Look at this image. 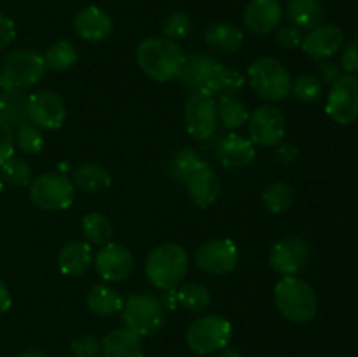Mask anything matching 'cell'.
Instances as JSON below:
<instances>
[{
  "label": "cell",
  "mask_w": 358,
  "mask_h": 357,
  "mask_svg": "<svg viewBox=\"0 0 358 357\" xmlns=\"http://www.w3.org/2000/svg\"><path fill=\"white\" fill-rule=\"evenodd\" d=\"M185 59L187 56L178 42L166 37L143 38L136 48V63L142 72L156 83L177 79Z\"/></svg>",
  "instance_id": "cell-1"
},
{
  "label": "cell",
  "mask_w": 358,
  "mask_h": 357,
  "mask_svg": "<svg viewBox=\"0 0 358 357\" xmlns=\"http://www.w3.org/2000/svg\"><path fill=\"white\" fill-rule=\"evenodd\" d=\"M275 304L283 318L294 324L311 322L318 314V296L299 276H282L275 286Z\"/></svg>",
  "instance_id": "cell-2"
},
{
  "label": "cell",
  "mask_w": 358,
  "mask_h": 357,
  "mask_svg": "<svg viewBox=\"0 0 358 357\" xmlns=\"http://www.w3.org/2000/svg\"><path fill=\"white\" fill-rule=\"evenodd\" d=\"M189 270V254L180 244L164 241L150 251L145 259V275L156 289L178 287Z\"/></svg>",
  "instance_id": "cell-3"
},
{
  "label": "cell",
  "mask_w": 358,
  "mask_h": 357,
  "mask_svg": "<svg viewBox=\"0 0 358 357\" xmlns=\"http://www.w3.org/2000/svg\"><path fill=\"white\" fill-rule=\"evenodd\" d=\"M44 56L34 49H14L0 62V90H27L45 76Z\"/></svg>",
  "instance_id": "cell-4"
},
{
  "label": "cell",
  "mask_w": 358,
  "mask_h": 357,
  "mask_svg": "<svg viewBox=\"0 0 358 357\" xmlns=\"http://www.w3.org/2000/svg\"><path fill=\"white\" fill-rule=\"evenodd\" d=\"M226 65L208 52H196L185 59L177 79L191 93L215 94L222 93V76Z\"/></svg>",
  "instance_id": "cell-5"
},
{
  "label": "cell",
  "mask_w": 358,
  "mask_h": 357,
  "mask_svg": "<svg viewBox=\"0 0 358 357\" xmlns=\"http://www.w3.org/2000/svg\"><path fill=\"white\" fill-rule=\"evenodd\" d=\"M248 84L262 100L276 104L290 94L292 77L282 62L271 56H262L248 66Z\"/></svg>",
  "instance_id": "cell-6"
},
{
  "label": "cell",
  "mask_w": 358,
  "mask_h": 357,
  "mask_svg": "<svg viewBox=\"0 0 358 357\" xmlns=\"http://www.w3.org/2000/svg\"><path fill=\"white\" fill-rule=\"evenodd\" d=\"M233 340V324L222 315L208 314L194 318L185 331V342L199 356L222 352Z\"/></svg>",
  "instance_id": "cell-7"
},
{
  "label": "cell",
  "mask_w": 358,
  "mask_h": 357,
  "mask_svg": "<svg viewBox=\"0 0 358 357\" xmlns=\"http://www.w3.org/2000/svg\"><path fill=\"white\" fill-rule=\"evenodd\" d=\"M121 312L124 328L140 338L156 335L164 324V308L152 293L129 294Z\"/></svg>",
  "instance_id": "cell-8"
},
{
  "label": "cell",
  "mask_w": 358,
  "mask_h": 357,
  "mask_svg": "<svg viewBox=\"0 0 358 357\" xmlns=\"http://www.w3.org/2000/svg\"><path fill=\"white\" fill-rule=\"evenodd\" d=\"M28 198L37 209L59 212L70 209L76 198V186L72 178L62 172H48L31 178L28 186Z\"/></svg>",
  "instance_id": "cell-9"
},
{
  "label": "cell",
  "mask_w": 358,
  "mask_h": 357,
  "mask_svg": "<svg viewBox=\"0 0 358 357\" xmlns=\"http://www.w3.org/2000/svg\"><path fill=\"white\" fill-rule=\"evenodd\" d=\"M311 248L301 237L280 238L269 252V266L282 276H297L310 262Z\"/></svg>",
  "instance_id": "cell-10"
},
{
  "label": "cell",
  "mask_w": 358,
  "mask_h": 357,
  "mask_svg": "<svg viewBox=\"0 0 358 357\" xmlns=\"http://www.w3.org/2000/svg\"><path fill=\"white\" fill-rule=\"evenodd\" d=\"M329 118L338 125H350L358 119V77L343 74L327 94L325 104Z\"/></svg>",
  "instance_id": "cell-11"
},
{
  "label": "cell",
  "mask_w": 358,
  "mask_h": 357,
  "mask_svg": "<svg viewBox=\"0 0 358 357\" xmlns=\"http://www.w3.org/2000/svg\"><path fill=\"white\" fill-rule=\"evenodd\" d=\"M196 266L208 275H227L234 272L240 255L238 247L229 238H213L199 245L194 255Z\"/></svg>",
  "instance_id": "cell-12"
},
{
  "label": "cell",
  "mask_w": 358,
  "mask_h": 357,
  "mask_svg": "<svg viewBox=\"0 0 358 357\" xmlns=\"http://www.w3.org/2000/svg\"><path fill=\"white\" fill-rule=\"evenodd\" d=\"M185 128L196 140H208L219 130L215 98L208 94L191 93L184 108Z\"/></svg>",
  "instance_id": "cell-13"
},
{
  "label": "cell",
  "mask_w": 358,
  "mask_h": 357,
  "mask_svg": "<svg viewBox=\"0 0 358 357\" xmlns=\"http://www.w3.org/2000/svg\"><path fill=\"white\" fill-rule=\"evenodd\" d=\"M287 133L285 115L275 105H261L248 118V135L254 146L275 147Z\"/></svg>",
  "instance_id": "cell-14"
},
{
  "label": "cell",
  "mask_w": 358,
  "mask_h": 357,
  "mask_svg": "<svg viewBox=\"0 0 358 357\" xmlns=\"http://www.w3.org/2000/svg\"><path fill=\"white\" fill-rule=\"evenodd\" d=\"M66 118L65 100L56 91L41 90L28 94V121L44 132L62 128Z\"/></svg>",
  "instance_id": "cell-15"
},
{
  "label": "cell",
  "mask_w": 358,
  "mask_h": 357,
  "mask_svg": "<svg viewBox=\"0 0 358 357\" xmlns=\"http://www.w3.org/2000/svg\"><path fill=\"white\" fill-rule=\"evenodd\" d=\"M94 270L105 282H122L135 268V258L126 245L108 241L94 254Z\"/></svg>",
  "instance_id": "cell-16"
},
{
  "label": "cell",
  "mask_w": 358,
  "mask_h": 357,
  "mask_svg": "<svg viewBox=\"0 0 358 357\" xmlns=\"http://www.w3.org/2000/svg\"><path fill=\"white\" fill-rule=\"evenodd\" d=\"M343 46H345V34L341 28L332 23H320L308 30L301 48L310 58L327 62L341 51Z\"/></svg>",
  "instance_id": "cell-17"
},
{
  "label": "cell",
  "mask_w": 358,
  "mask_h": 357,
  "mask_svg": "<svg viewBox=\"0 0 358 357\" xmlns=\"http://www.w3.org/2000/svg\"><path fill=\"white\" fill-rule=\"evenodd\" d=\"M283 18L280 0H250L245 7L243 23L252 34L266 35L276 30Z\"/></svg>",
  "instance_id": "cell-18"
},
{
  "label": "cell",
  "mask_w": 358,
  "mask_h": 357,
  "mask_svg": "<svg viewBox=\"0 0 358 357\" xmlns=\"http://www.w3.org/2000/svg\"><path fill=\"white\" fill-rule=\"evenodd\" d=\"M189 200L194 203L198 209H208L219 200L222 186H220L219 175L213 172L208 163L199 168L198 172L191 175L185 182Z\"/></svg>",
  "instance_id": "cell-19"
},
{
  "label": "cell",
  "mask_w": 358,
  "mask_h": 357,
  "mask_svg": "<svg viewBox=\"0 0 358 357\" xmlns=\"http://www.w3.org/2000/svg\"><path fill=\"white\" fill-rule=\"evenodd\" d=\"M112 18L96 6H87L80 9L73 18V30L80 38L87 42H101L110 37Z\"/></svg>",
  "instance_id": "cell-20"
},
{
  "label": "cell",
  "mask_w": 358,
  "mask_h": 357,
  "mask_svg": "<svg viewBox=\"0 0 358 357\" xmlns=\"http://www.w3.org/2000/svg\"><path fill=\"white\" fill-rule=\"evenodd\" d=\"M254 142L240 133H227L217 147V156L224 168H245L255 160Z\"/></svg>",
  "instance_id": "cell-21"
},
{
  "label": "cell",
  "mask_w": 358,
  "mask_h": 357,
  "mask_svg": "<svg viewBox=\"0 0 358 357\" xmlns=\"http://www.w3.org/2000/svg\"><path fill=\"white\" fill-rule=\"evenodd\" d=\"M94 262L93 247L86 240H72L62 247L58 254V266L63 275L80 276L90 272Z\"/></svg>",
  "instance_id": "cell-22"
},
{
  "label": "cell",
  "mask_w": 358,
  "mask_h": 357,
  "mask_svg": "<svg viewBox=\"0 0 358 357\" xmlns=\"http://www.w3.org/2000/svg\"><path fill=\"white\" fill-rule=\"evenodd\" d=\"M103 357H145L142 338L126 328H119L105 335L101 340Z\"/></svg>",
  "instance_id": "cell-23"
},
{
  "label": "cell",
  "mask_w": 358,
  "mask_h": 357,
  "mask_svg": "<svg viewBox=\"0 0 358 357\" xmlns=\"http://www.w3.org/2000/svg\"><path fill=\"white\" fill-rule=\"evenodd\" d=\"M205 42L213 51L222 55H234L241 49L245 35L240 28L229 23H212L205 30Z\"/></svg>",
  "instance_id": "cell-24"
},
{
  "label": "cell",
  "mask_w": 358,
  "mask_h": 357,
  "mask_svg": "<svg viewBox=\"0 0 358 357\" xmlns=\"http://www.w3.org/2000/svg\"><path fill=\"white\" fill-rule=\"evenodd\" d=\"M86 304L90 312L100 317L115 315L124 307V300L117 289L110 287L108 284H96L90 289L86 296Z\"/></svg>",
  "instance_id": "cell-25"
},
{
  "label": "cell",
  "mask_w": 358,
  "mask_h": 357,
  "mask_svg": "<svg viewBox=\"0 0 358 357\" xmlns=\"http://www.w3.org/2000/svg\"><path fill=\"white\" fill-rule=\"evenodd\" d=\"M215 107L219 122H222L224 128L233 130V132L247 125L248 118H250L247 105L236 93L219 94V98L215 100Z\"/></svg>",
  "instance_id": "cell-26"
},
{
  "label": "cell",
  "mask_w": 358,
  "mask_h": 357,
  "mask_svg": "<svg viewBox=\"0 0 358 357\" xmlns=\"http://www.w3.org/2000/svg\"><path fill=\"white\" fill-rule=\"evenodd\" d=\"M72 182L84 192H101L110 188L112 175L103 164L84 163L73 170Z\"/></svg>",
  "instance_id": "cell-27"
},
{
  "label": "cell",
  "mask_w": 358,
  "mask_h": 357,
  "mask_svg": "<svg viewBox=\"0 0 358 357\" xmlns=\"http://www.w3.org/2000/svg\"><path fill=\"white\" fill-rule=\"evenodd\" d=\"M285 13L290 24L301 30H311L322 23L324 6H322V0H289Z\"/></svg>",
  "instance_id": "cell-28"
},
{
  "label": "cell",
  "mask_w": 358,
  "mask_h": 357,
  "mask_svg": "<svg viewBox=\"0 0 358 357\" xmlns=\"http://www.w3.org/2000/svg\"><path fill=\"white\" fill-rule=\"evenodd\" d=\"M0 119L17 128L28 121V97L20 90H0Z\"/></svg>",
  "instance_id": "cell-29"
},
{
  "label": "cell",
  "mask_w": 358,
  "mask_h": 357,
  "mask_svg": "<svg viewBox=\"0 0 358 357\" xmlns=\"http://www.w3.org/2000/svg\"><path fill=\"white\" fill-rule=\"evenodd\" d=\"M80 231L87 244L93 245H105L112 240L114 227H112L110 219L101 212H90L83 217L80 223Z\"/></svg>",
  "instance_id": "cell-30"
},
{
  "label": "cell",
  "mask_w": 358,
  "mask_h": 357,
  "mask_svg": "<svg viewBox=\"0 0 358 357\" xmlns=\"http://www.w3.org/2000/svg\"><path fill=\"white\" fill-rule=\"evenodd\" d=\"M178 307L192 314H201L212 303V293L201 282H187L177 289Z\"/></svg>",
  "instance_id": "cell-31"
},
{
  "label": "cell",
  "mask_w": 358,
  "mask_h": 357,
  "mask_svg": "<svg viewBox=\"0 0 358 357\" xmlns=\"http://www.w3.org/2000/svg\"><path fill=\"white\" fill-rule=\"evenodd\" d=\"M206 161L203 160L201 154L196 149L191 147H184V149L177 150L175 156L171 158L170 163V174L175 181L178 182H187V178L191 177L194 172H198L199 168L205 167Z\"/></svg>",
  "instance_id": "cell-32"
},
{
  "label": "cell",
  "mask_w": 358,
  "mask_h": 357,
  "mask_svg": "<svg viewBox=\"0 0 358 357\" xmlns=\"http://www.w3.org/2000/svg\"><path fill=\"white\" fill-rule=\"evenodd\" d=\"M44 62L48 69L56 70V72H65L79 62V52L72 42L58 41L49 46L44 55Z\"/></svg>",
  "instance_id": "cell-33"
},
{
  "label": "cell",
  "mask_w": 358,
  "mask_h": 357,
  "mask_svg": "<svg viewBox=\"0 0 358 357\" xmlns=\"http://www.w3.org/2000/svg\"><path fill=\"white\" fill-rule=\"evenodd\" d=\"M294 198V189L292 186L287 184V182H273L262 192V202H264V206L271 214H283L292 206Z\"/></svg>",
  "instance_id": "cell-34"
},
{
  "label": "cell",
  "mask_w": 358,
  "mask_h": 357,
  "mask_svg": "<svg viewBox=\"0 0 358 357\" xmlns=\"http://www.w3.org/2000/svg\"><path fill=\"white\" fill-rule=\"evenodd\" d=\"M14 144L20 150H23L24 154H38L44 149V133L38 126H35L34 122L27 121L23 125H20L14 133Z\"/></svg>",
  "instance_id": "cell-35"
},
{
  "label": "cell",
  "mask_w": 358,
  "mask_h": 357,
  "mask_svg": "<svg viewBox=\"0 0 358 357\" xmlns=\"http://www.w3.org/2000/svg\"><path fill=\"white\" fill-rule=\"evenodd\" d=\"M290 93L301 104H313L324 93V84L317 76L311 74H303V76L292 79V88Z\"/></svg>",
  "instance_id": "cell-36"
},
{
  "label": "cell",
  "mask_w": 358,
  "mask_h": 357,
  "mask_svg": "<svg viewBox=\"0 0 358 357\" xmlns=\"http://www.w3.org/2000/svg\"><path fill=\"white\" fill-rule=\"evenodd\" d=\"M0 174L2 177L9 182L14 188H24V186H30L31 182V168L28 164V161H24L23 158L10 156L9 160L3 161L0 164Z\"/></svg>",
  "instance_id": "cell-37"
},
{
  "label": "cell",
  "mask_w": 358,
  "mask_h": 357,
  "mask_svg": "<svg viewBox=\"0 0 358 357\" xmlns=\"http://www.w3.org/2000/svg\"><path fill=\"white\" fill-rule=\"evenodd\" d=\"M192 30V20L187 13L184 10H175L170 16L164 20L163 24V37L170 38V41H184L189 37Z\"/></svg>",
  "instance_id": "cell-38"
},
{
  "label": "cell",
  "mask_w": 358,
  "mask_h": 357,
  "mask_svg": "<svg viewBox=\"0 0 358 357\" xmlns=\"http://www.w3.org/2000/svg\"><path fill=\"white\" fill-rule=\"evenodd\" d=\"M76 357H98L101 356V342L93 335H80L70 345Z\"/></svg>",
  "instance_id": "cell-39"
},
{
  "label": "cell",
  "mask_w": 358,
  "mask_h": 357,
  "mask_svg": "<svg viewBox=\"0 0 358 357\" xmlns=\"http://www.w3.org/2000/svg\"><path fill=\"white\" fill-rule=\"evenodd\" d=\"M304 34L301 28L294 27V24H285V27H280L275 34V41L278 42L282 48L285 49H296L303 44Z\"/></svg>",
  "instance_id": "cell-40"
},
{
  "label": "cell",
  "mask_w": 358,
  "mask_h": 357,
  "mask_svg": "<svg viewBox=\"0 0 358 357\" xmlns=\"http://www.w3.org/2000/svg\"><path fill=\"white\" fill-rule=\"evenodd\" d=\"M341 51V69L346 74L355 76V74H358V38L348 42Z\"/></svg>",
  "instance_id": "cell-41"
},
{
  "label": "cell",
  "mask_w": 358,
  "mask_h": 357,
  "mask_svg": "<svg viewBox=\"0 0 358 357\" xmlns=\"http://www.w3.org/2000/svg\"><path fill=\"white\" fill-rule=\"evenodd\" d=\"M14 132L7 122H3L0 119V164L6 160H9L10 156H14Z\"/></svg>",
  "instance_id": "cell-42"
},
{
  "label": "cell",
  "mask_w": 358,
  "mask_h": 357,
  "mask_svg": "<svg viewBox=\"0 0 358 357\" xmlns=\"http://www.w3.org/2000/svg\"><path fill=\"white\" fill-rule=\"evenodd\" d=\"M273 156H275V160L280 164H292L297 160V156H299V149L294 144L282 140V142H278L273 147Z\"/></svg>",
  "instance_id": "cell-43"
},
{
  "label": "cell",
  "mask_w": 358,
  "mask_h": 357,
  "mask_svg": "<svg viewBox=\"0 0 358 357\" xmlns=\"http://www.w3.org/2000/svg\"><path fill=\"white\" fill-rule=\"evenodd\" d=\"M14 38H16V24L9 16L0 13V49H6L7 46L13 44Z\"/></svg>",
  "instance_id": "cell-44"
},
{
  "label": "cell",
  "mask_w": 358,
  "mask_h": 357,
  "mask_svg": "<svg viewBox=\"0 0 358 357\" xmlns=\"http://www.w3.org/2000/svg\"><path fill=\"white\" fill-rule=\"evenodd\" d=\"M341 76H343V69L338 65V63H332L327 59V62H324L320 65V80L322 83L334 84Z\"/></svg>",
  "instance_id": "cell-45"
},
{
  "label": "cell",
  "mask_w": 358,
  "mask_h": 357,
  "mask_svg": "<svg viewBox=\"0 0 358 357\" xmlns=\"http://www.w3.org/2000/svg\"><path fill=\"white\" fill-rule=\"evenodd\" d=\"M161 304H163L164 312L166 310H175L178 307V294H177V287L175 289H168L163 290V296L159 298Z\"/></svg>",
  "instance_id": "cell-46"
},
{
  "label": "cell",
  "mask_w": 358,
  "mask_h": 357,
  "mask_svg": "<svg viewBox=\"0 0 358 357\" xmlns=\"http://www.w3.org/2000/svg\"><path fill=\"white\" fill-rule=\"evenodd\" d=\"M10 304H13V298H10V290L7 284L0 279V315L9 312Z\"/></svg>",
  "instance_id": "cell-47"
},
{
  "label": "cell",
  "mask_w": 358,
  "mask_h": 357,
  "mask_svg": "<svg viewBox=\"0 0 358 357\" xmlns=\"http://www.w3.org/2000/svg\"><path fill=\"white\" fill-rule=\"evenodd\" d=\"M21 357H48V354L44 352V350H41V349H28V350H24L23 354H21Z\"/></svg>",
  "instance_id": "cell-48"
},
{
  "label": "cell",
  "mask_w": 358,
  "mask_h": 357,
  "mask_svg": "<svg viewBox=\"0 0 358 357\" xmlns=\"http://www.w3.org/2000/svg\"><path fill=\"white\" fill-rule=\"evenodd\" d=\"M219 357H243V356H241L240 350H236V349H224L222 352H220Z\"/></svg>",
  "instance_id": "cell-49"
},
{
  "label": "cell",
  "mask_w": 358,
  "mask_h": 357,
  "mask_svg": "<svg viewBox=\"0 0 358 357\" xmlns=\"http://www.w3.org/2000/svg\"><path fill=\"white\" fill-rule=\"evenodd\" d=\"M2 189H3V177L2 174H0V192H2Z\"/></svg>",
  "instance_id": "cell-50"
}]
</instances>
